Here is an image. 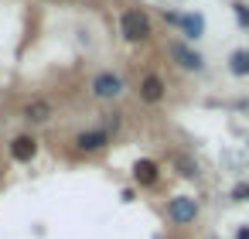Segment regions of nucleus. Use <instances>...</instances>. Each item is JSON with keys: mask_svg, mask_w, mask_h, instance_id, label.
Segmentation results:
<instances>
[{"mask_svg": "<svg viewBox=\"0 0 249 239\" xmlns=\"http://www.w3.org/2000/svg\"><path fill=\"white\" fill-rule=\"evenodd\" d=\"M120 28H123V38L126 41H143L150 35V21H147L143 11H126L123 21H120Z\"/></svg>", "mask_w": 249, "mask_h": 239, "instance_id": "f257e3e1", "label": "nucleus"}, {"mask_svg": "<svg viewBox=\"0 0 249 239\" xmlns=\"http://www.w3.org/2000/svg\"><path fill=\"white\" fill-rule=\"evenodd\" d=\"M167 215H171L178 225H184V222H195V215H198V202H195V198H188V195H178V198H171V205H167Z\"/></svg>", "mask_w": 249, "mask_h": 239, "instance_id": "f03ea898", "label": "nucleus"}, {"mask_svg": "<svg viewBox=\"0 0 249 239\" xmlns=\"http://www.w3.org/2000/svg\"><path fill=\"white\" fill-rule=\"evenodd\" d=\"M92 92H96L99 99H113V96H120V92H123V79H120V75H113V72H103V75H96Z\"/></svg>", "mask_w": 249, "mask_h": 239, "instance_id": "7ed1b4c3", "label": "nucleus"}, {"mask_svg": "<svg viewBox=\"0 0 249 239\" xmlns=\"http://www.w3.org/2000/svg\"><path fill=\"white\" fill-rule=\"evenodd\" d=\"M52 113H55V106H52L48 99H31V103L24 106V120H28V123H48Z\"/></svg>", "mask_w": 249, "mask_h": 239, "instance_id": "20e7f679", "label": "nucleus"}, {"mask_svg": "<svg viewBox=\"0 0 249 239\" xmlns=\"http://www.w3.org/2000/svg\"><path fill=\"white\" fill-rule=\"evenodd\" d=\"M171 55H174V58L184 65V69H195V72H201V69H205L201 55H198V52H191V48H184L181 41H174V45H171Z\"/></svg>", "mask_w": 249, "mask_h": 239, "instance_id": "39448f33", "label": "nucleus"}, {"mask_svg": "<svg viewBox=\"0 0 249 239\" xmlns=\"http://www.w3.org/2000/svg\"><path fill=\"white\" fill-rule=\"evenodd\" d=\"M140 96L147 99V103H160L164 99V82H160V75H143V82H140Z\"/></svg>", "mask_w": 249, "mask_h": 239, "instance_id": "423d86ee", "label": "nucleus"}, {"mask_svg": "<svg viewBox=\"0 0 249 239\" xmlns=\"http://www.w3.org/2000/svg\"><path fill=\"white\" fill-rule=\"evenodd\" d=\"M109 144V133L106 130H89V133H79L75 137V147L79 150H99V147H106Z\"/></svg>", "mask_w": 249, "mask_h": 239, "instance_id": "0eeeda50", "label": "nucleus"}, {"mask_svg": "<svg viewBox=\"0 0 249 239\" xmlns=\"http://www.w3.org/2000/svg\"><path fill=\"white\" fill-rule=\"evenodd\" d=\"M11 154H14V161H31L38 154V140L35 137H18L11 144Z\"/></svg>", "mask_w": 249, "mask_h": 239, "instance_id": "6e6552de", "label": "nucleus"}, {"mask_svg": "<svg viewBox=\"0 0 249 239\" xmlns=\"http://www.w3.org/2000/svg\"><path fill=\"white\" fill-rule=\"evenodd\" d=\"M133 178H137L140 184H154V181H157V164H154V161H137V164H133Z\"/></svg>", "mask_w": 249, "mask_h": 239, "instance_id": "1a4fd4ad", "label": "nucleus"}, {"mask_svg": "<svg viewBox=\"0 0 249 239\" xmlns=\"http://www.w3.org/2000/svg\"><path fill=\"white\" fill-rule=\"evenodd\" d=\"M171 161H174V167L181 171V178H198V164H195L188 154H174Z\"/></svg>", "mask_w": 249, "mask_h": 239, "instance_id": "9d476101", "label": "nucleus"}, {"mask_svg": "<svg viewBox=\"0 0 249 239\" xmlns=\"http://www.w3.org/2000/svg\"><path fill=\"white\" fill-rule=\"evenodd\" d=\"M181 28H184L191 38H201V31H205V18H201V14H188V18L181 21Z\"/></svg>", "mask_w": 249, "mask_h": 239, "instance_id": "9b49d317", "label": "nucleus"}, {"mask_svg": "<svg viewBox=\"0 0 249 239\" xmlns=\"http://www.w3.org/2000/svg\"><path fill=\"white\" fill-rule=\"evenodd\" d=\"M235 75H249V52H235L232 55V65H229Z\"/></svg>", "mask_w": 249, "mask_h": 239, "instance_id": "f8f14e48", "label": "nucleus"}, {"mask_svg": "<svg viewBox=\"0 0 249 239\" xmlns=\"http://www.w3.org/2000/svg\"><path fill=\"white\" fill-rule=\"evenodd\" d=\"M232 198L235 202H249V184H235L232 188Z\"/></svg>", "mask_w": 249, "mask_h": 239, "instance_id": "ddd939ff", "label": "nucleus"}, {"mask_svg": "<svg viewBox=\"0 0 249 239\" xmlns=\"http://www.w3.org/2000/svg\"><path fill=\"white\" fill-rule=\"evenodd\" d=\"M235 18H239V24H242V28H249V11H246L242 4H235Z\"/></svg>", "mask_w": 249, "mask_h": 239, "instance_id": "4468645a", "label": "nucleus"}, {"mask_svg": "<svg viewBox=\"0 0 249 239\" xmlns=\"http://www.w3.org/2000/svg\"><path fill=\"white\" fill-rule=\"evenodd\" d=\"M235 239H249V229H239V232H235Z\"/></svg>", "mask_w": 249, "mask_h": 239, "instance_id": "2eb2a0df", "label": "nucleus"}]
</instances>
